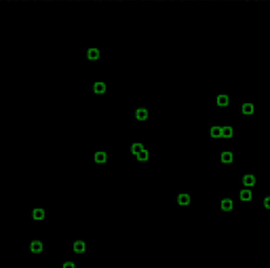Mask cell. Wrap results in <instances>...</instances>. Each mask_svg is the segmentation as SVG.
<instances>
[{
	"label": "cell",
	"instance_id": "6da1fadb",
	"mask_svg": "<svg viewBox=\"0 0 270 268\" xmlns=\"http://www.w3.org/2000/svg\"><path fill=\"white\" fill-rule=\"evenodd\" d=\"M74 251H85V243H80V241H78V243H74Z\"/></svg>",
	"mask_w": 270,
	"mask_h": 268
},
{
	"label": "cell",
	"instance_id": "7a4b0ae2",
	"mask_svg": "<svg viewBox=\"0 0 270 268\" xmlns=\"http://www.w3.org/2000/svg\"><path fill=\"white\" fill-rule=\"evenodd\" d=\"M30 249H32V251H40V249H42V245L38 243V241H36V243H32V245H30Z\"/></svg>",
	"mask_w": 270,
	"mask_h": 268
},
{
	"label": "cell",
	"instance_id": "3957f363",
	"mask_svg": "<svg viewBox=\"0 0 270 268\" xmlns=\"http://www.w3.org/2000/svg\"><path fill=\"white\" fill-rule=\"evenodd\" d=\"M64 268H74V264H72V262H66V264H64Z\"/></svg>",
	"mask_w": 270,
	"mask_h": 268
},
{
	"label": "cell",
	"instance_id": "277c9868",
	"mask_svg": "<svg viewBox=\"0 0 270 268\" xmlns=\"http://www.w3.org/2000/svg\"><path fill=\"white\" fill-rule=\"evenodd\" d=\"M266 207H270V199H266Z\"/></svg>",
	"mask_w": 270,
	"mask_h": 268
}]
</instances>
